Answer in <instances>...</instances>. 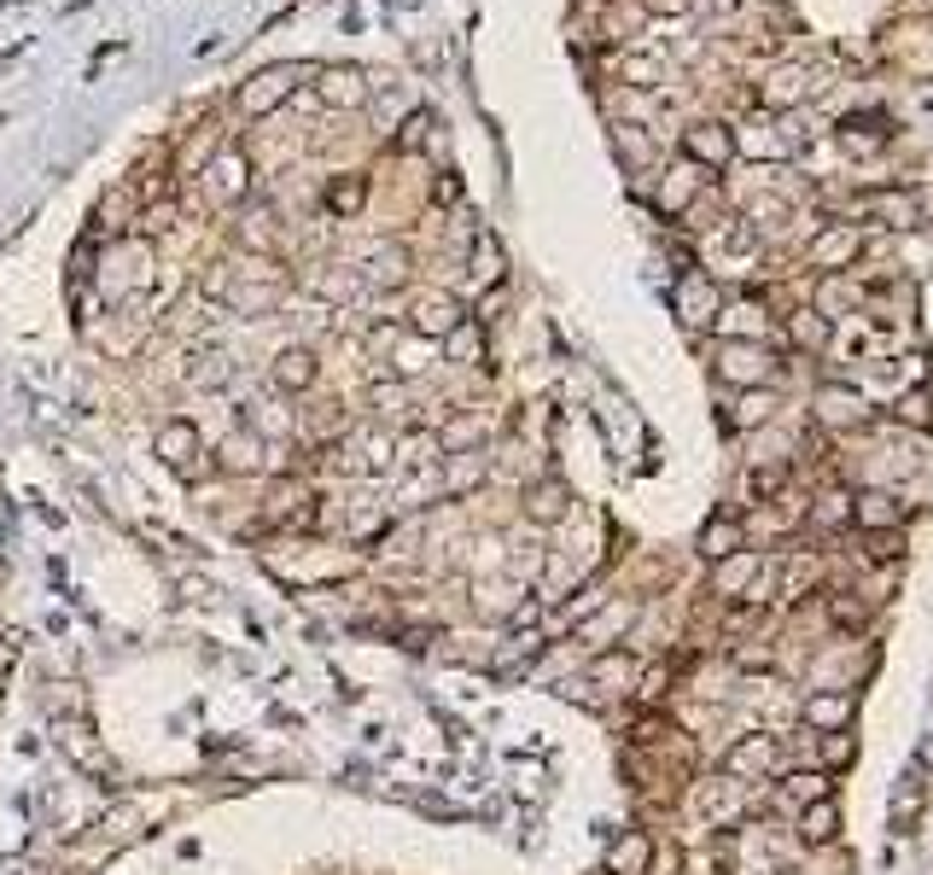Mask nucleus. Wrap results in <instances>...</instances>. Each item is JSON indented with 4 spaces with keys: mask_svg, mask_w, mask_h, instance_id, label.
<instances>
[{
    "mask_svg": "<svg viewBox=\"0 0 933 875\" xmlns=\"http://www.w3.org/2000/svg\"><path fill=\"white\" fill-rule=\"evenodd\" d=\"M310 76L303 64H263V71H251L246 82H240V111L246 117H268V111H280L286 99L298 94V82Z\"/></svg>",
    "mask_w": 933,
    "mask_h": 875,
    "instance_id": "nucleus-1",
    "label": "nucleus"
},
{
    "mask_svg": "<svg viewBox=\"0 0 933 875\" xmlns=\"http://www.w3.org/2000/svg\"><path fill=\"white\" fill-rule=\"evenodd\" d=\"M718 374H723L729 385H770L776 362H770V350L758 345V339H729V345L718 350Z\"/></svg>",
    "mask_w": 933,
    "mask_h": 875,
    "instance_id": "nucleus-2",
    "label": "nucleus"
},
{
    "mask_svg": "<svg viewBox=\"0 0 933 875\" xmlns=\"http://www.w3.org/2000/svg\"><path fill=\"white\" fill-rule=\"evenodd\" d=\"M315 99L327 111H362L368 106V71H356V64H327V71H315Z\"/></svg>",
    "mask_w": 933,
    "mask_h": 875,
    "instance_id": "nucleus-3",
    "label": "nucleus"
},
{
    "mask_svg": "<svg viewBox=\"0 0 933 875\" xmlns=\"http://www.w3.org/2000/svg\"><path fill=\"white\" fill-rule=\"evenodd\" d=\"M462 322H467V310H462V298H450V292H420L415 310H409V327L420 339H450Z\"/></svg>",
    "mask_w": 933,
    "mask_h": 875,
    "instance_id": "nucleus-4",
    "label": "nucleus"
},
{
    "mask_svg": "<svg viewBox=\"0 0 933 875\" xmlns=\"http://www.w3.org/2000/svg\"><path fill=\"white\" fill-rule=\"evenodd\" d=\"M158 456H164V467H176V474L199 479V456H205V438H199L193 420H169V427H158Z\"/></svg>",
    "mask_w": 933,
    "mask_h": 875,
    "instance_id": "nucleus-5",
    "label": "nucleus"
},
{
    "mask_svg": "<svg viewBox=\"0 0 933 875\" xmlns=\"http://www.w3.org/2000/svg\"><path fill=\"white\" fill-rule=\"evenodd\" d=\"M315 374H321V362H315V350H310V345H286L280 357L268 362V380H275V392H286V397L310 392Z\"/></svg>",
    "mask_w": 933,
    "mask_h": 875,
    "instance_id": "nucleus-6",
    "label": "nucleus"
},
{
    "mask_svg": "<svg viewBox=\"0 0 933 875\" xmlns=\"http://www.w3.org/2000/svg\"><path fill=\"white\" fill-rule=\"evenodd\" d=\"M205 188H211V199L216 205H240L246 199V153H234V146H223V153H216L211 164H205Z\"/></svg>",
    "mask_w": 933,
    "mask_h": 875,
    "instance_id": "nucleus-7",
    "label": "nucleus"
},
{
    "mask_svg": "<svg viewBox=\"0 0 933 875\" xmlns=\"http://www.w3.org/2000/svg\"><path fill=\"white\" fill-rule=\"evenodd\" d=\"M817 420L828 432H858L863 420H870V403L858 392H846V385H823L817 392Z\"/></svg>",
    "mask_w": 933,
    "mask_h": 875,
    "instance_id": "nucleus-8",
    "label": "nucleus"
},
{
    "mask_svg": "<svg viewBox=\"0 0 933 875\" xmlns=\"http://www.w3.org/2000/svg\"><path fill=\"white\" fill-rule=\"evenodd\" d=\"M683 153L701 164V170H723L729 153H735V141H729L723 123H694V129H683Z\"/></svg>",
    "mask_w": 933,
    "mask_h": 875,
    "instance_id": "nucleus-9",
    "label": "nucleus"
},
{
    "mask_svg": "<svg viewBox=\"0 0 933 875\" xmlns=\"http://www.w3.org/2000/svg\"><path fill=\"white\" fill-rule=\"evenodd\" d=\"M898 519H905V508H898L893 491H858V496H852V526H863L870 537L898 531Z\"/></svg>",
    "mask_w": 933,
    "mask_h": 875,
    "instance_id": "nucleus-10",
    "label": "nucleus"
},
{
    "mask_svg": "<svg viewBox=\"0 0 933 875\" xmlns=\"http://www.w3.org/2000/svg\"><path fill=\"white\" fill-rule=\"evenodd\" d=\"M677 310H683L689 327H711V322H718V310H723V298H718V286H711V280L683 275V286H677Z\"/></svg>",
    "mask_w": 933,
    "mask_h": 875,
    "instance_id": "nucleus-11",
    "label": "nucleus"
},
{
    "mask_svg": "<svg viewBox=\"0 0 933 875\" xmlns=\"http://www.w3.org/2000/svg\"><path fill=\"white\" fill-rule=\"evenodd\" d=\"M648 864H654V840L642 829H624L607 847V875H648Z\"/></svg>",
    "mask_w": 933,
    "mask_h": 875,
    "instance_id": "nucleus-12",
    "label": "nucleus"
},
{
    "mask_svg": "<svg viewBox=\"0 0 933 875\" xmlns=\"http://www.w3.org/2000/svg\"><path fill=\"white\" fill-rule=\"evenodd\" d=\"M485 432H490L485 415H455L438 427V450H444V456H473V450L485 444Z\"/></svg>",
    "mask_w": 933,
    "mask_h": 875,
    "instance_id": "nucleus-13",
    "label": "nucleus"
},
{
    "mask_svg": "<svg viewBox=\"0 0 933 875\" xmlns=\"http://www.w3.org/2000/svg\"><path fill=\"white\" fill-rule=\"evenodd\" d=\"M368 403H373V409H380V420H385V427H415V392H409V385H397V380H380V385H373V392H368Z\"/></svg>",
    "mask_w": 933,
    "mask_h": 875,
    "instance_id": "nucleus-14",
    "label": "nucleus"
},
{
    "mask_svg": "<svg viewBox=\"0 0 933 875\" xmlns=\"http://www.w3.org/2000/svg\"><path fill=\"white\" fill-rule=\"evenodd\" d=\"M350 450H356V456H362V467H368V474H385V467H392L397 462V432L392 427H362V438H350Z\"/></svg>",
    "mask_w": 933,
    "mask_h": 875,
    "instance_id": "nucleus-15",
    "label": "nucleus"
},
{
    "mask_svg": "<svg viewBox=\"0 0 933 875\" xmlns=\"http://www.w3.org/2000/svg\"><path fill=\"white\" fill-rule=\"evenodd\" d=\"M525 514H531V519H542V526H554V519H566V514H572V496H566V484H554V479H537V484H525Z\"/></svg>",
    "mask_w": 933,
    "mask_h": 875,
    "instance_id": "nucleus-16",
    "label": "nucleus"
},
{
    "mask_svg": "<svg viewBox=\"0 0 933 875\" xmlns=\"http://www.w3.org/2000/svg\"><path fill=\"white\" fill-rule=\"evenodd\" d=\"M758 566H765V561H758V549H735L729 561H718V572H711V590H718V596H741L746 584L758 578Z\"/></svg>",
    "mask_w": 933,
    "mask_h": 875,
    "instance_id": "nucleus-17",
    "label": "nucleus"
},
{
    "mask_svg": "<svg viewBox=\"0 0 933 875\" xmlns=\"http://www.w3.org/2000/svg\"><path fill=\"white\" fill-rule=\"evenodd\" d=\"M735 549H746V531H741V519H729V514H718L711 526L701 531V554L706 561H729Z\"/></svg>",
    "mask_w": 933,
    "mask_h": 875,
    "instance_id": "nucleus-18",
    "label": "nucleus"
},
{
    "mask_svg": "<svg viewBox=\"0 0 933 875\" xmlns=\"http://www.w3.org/2000/svg\"><path fill=\"white\" fill-rule=\"evenodd\" d=\"M362 280H368V286H403V280H409V251H403V245H380V251L368 257Z\"/></svg>",
    "mask_w": 933,
    "mask_h": 875,
    "instance_id": "nucleus-19",
    "label": "nucleus"
},
{
    "mask_svg": "<svg viewBox=\"0 0 933 875\" xmlns=\"http://www.w3.org/2000/svg\"><path fill=\"white\" fill-rule=\"evenodd\" d=\"M216 456H223V467H228V474H251V467H263V456H268V450H263V438L258 432H234L228 438V444L223 450H216Z\"/></svg>",
    "mask_w": 933,
    "mask_h": 875,
    "instance_id": "nucleus-20",
    "label": "nucleus"
},
{
    "mask_svg": "<svg viewBox=\"0 0 933 875\" xmlns=\"http://www.w3.org/2000/svg\"><path fill=\"white\" fill-rule=\"evenodd\" d=\"M776 759H782V747H776L770 735H758V742H741L729 753V770H735V777H758V770H776Z\"/></svg>",
    "mask_w": 933,
    "mask_h": 875,
    "instance_id": "nucleus-21",
    "label": "nucleus"
},
{
    "mask_svg": "<svg viewBox=\"0 0 933 875\" xmlns=\"http://www.w3.org/2000/svg\"><path fill=\"white\" fill-rule=\"evenodd\" d=\"M817 800H828V770H793L788 777V788H782V805H817Z\"/></svg>",
    "mask_w": 933,
    "mask_h": 875,
    "instance_id": "nucleus-22",
    "label": "nucleus"
},
{
    "mask_svg": "<svg viewBox=\"0 0 933 875\" xmlns=\"http://www.w3.org/2000/svg\"><path fill=\"white\" fill-rule=\"evenodd\" d=\"M362 199H368V181L362 176H333L327 181V211L333 216H356V211H362Z\"/></svg>",
    "mask_w": 933,
    "mask_h": 875,
    "instance_id": "nucleus-23",
    "label": "nucleus"
},
{
    "mask_svg": "<svg viewBox=\"0 0 933 875\" xmlns=\"http://www.w3.org/2000/svg\"><path fill=\"white\" fill-rule=\"evenodd\" d=\"M823 268H840V263H852L858 257V233L852 228H828L823 240H817V251H811Z\"/></svg>",
    "mask_w": 933,
    "mask_h": 875,
    "instance_id": "nucleus-24",
    "label": "nucleus"
},
{
    "mask_svg": "<svg viewBox=\"0 0 933 875\" xmlns=\"http://www.w3.org/2000/svg\"><path fill=\"white\" fill-rule=\"evenodd\" d=\"M800 840L805 847H823V840H835V800H817L800 812Z\"/></svg>",
    "mask_w": 933,
    "mask_h": 875,
    "instance_id": "nucleus-25",
    "label": "nucleus"
},
{
    "mask_svg": "<svg viewBox=\"0 0 933 875\" xmlns=\"http://www.w3.org/2000/svg\"><path fill=\"white\" fill-rule=\"evenodd\" d=\"M805 718L817 723V730H846V718H852V700H846V695H811V700H805Z\"/></svg>",
    "mask_w": 933,
    "mask_h": 875,
    "instance_id": "nucleus-26",
    "label": "nucleus"
},
{
    "mask_svg": "<svg viewBox=\"0 0 933 875\" xmlns=\"http://www.w3.org/2000/svg\"><path fill=\"white\" fill-rule=\"evenodd\" d=\"M694 188H701V176H694V164H677V170H666V188H659V205L666 211H683Z\"/></svg>",
    "mask_w": 933,
    "mask_h": 875,
    "instance_id": "nucleus-27",
    "label": "nucleus"
},
{
    "mask_svg": "<svg viewBox=\"0 0 933 875\" xmlns=\"http://www.w3.org/2000/svg\"><path fill=\"white\" fill-rule=\"evenodd\" d=\"M711 327L735 333V339H741V333H746V339H758V333H765V310H758V304H729V310H718V322H711Z\"/></svg>",
    "mask_w": 933,
    "mask_h": 875,
    "instance_id": "nucleus-28",
    "label": "nucleus"
},
{
    "mask_svg": "<svg viewBox=\"0 0 933 875\" xmlns=\"http://www.w3.org/2000/svg\"><path fill=\"white\" fill-rule=\"evenodd\" d=\"M473 280H502V245L485 228L473 233Z\"/></svg>",
    "mask_w": 933,
    "mask_h": 875,
    "instance_id": "nucleus-29",
    "label": "nucleus"
},
{
    "mask_svg": "<svg viewBox=\"0 0 933 875\" xmlns=\"http://www.w3.org/2000/svg\"><path fill=\"white\" fill-rule=\"evenodd\" d=\"M788 339H793V345H805V350H817V345L828 339V322H823L817 310H800V315L788 322Z\"/></svg>",
    "mask_w": 933,
    "mask_h": 875,
    "instance_id": "nucleus-30",
    "label": "nucleus"
},
{
    "mask_svg": "<svg viewBox=\"0 0 933 875\" xmlns=\"http://www.w3.org/2000/svg\"><path fill=\"white\" fill-rule=\"evenodd\" d=\"M846 310H852V286L823 280V286H817V315H823V322H840Z\"/></svg>",
    "mask_w": 933,
    "mask_h": 875,
    "instance_id": "nucleus-31",
    "label": "nucleus"
},
{
    "mask_svg": "<svg viewBox=\"0 0 933 875\" xmlns=\"http://www.w3.org/2000/svg\"><path fill=\"white\" fill-rule=\"evenodd\" d=\"M770 409H776V397L765 392V385H753V392L741 397V409H735V427H765Z\"/></svg>",
    "mask_w": 933,
    "mask_h": 875,
    "instance_id": "nucleus-32",
    "label": "nucleus"
},
{
    "mask_svg": "<svg viewBox=\"0 0 933 875\" xmlns=\"http://www.w3.org/2000/svg\"><path fill=\"white\" fill-rule=\"evenodd\" d=\"M805 519L811 526H846V519H852V496H817V508H805Z\"/></svg>",
    "mask_w": 933,
    "mask_h": 875,
    "instance_id": "nucleus-33",
    "label": "nucleus"
},
{
    "mask_svg": "<svg viewBox=\"0 0 933 875\" xmlns=\"http://www.w3.org/2000/svg\"><path fill=\"white\" fill-rule=\"evenodd\" d=\"M432 129H438V117H432V111H415L409 129L397 134V146H403V153H427V134H432Z\"/></svg>",
    "mask_w": 933,
    "mask_h": 875,
    "instance_id": "nucleus-34",
    "label": "nucleus"
},
{
    "mask_svg": "<svg viewBox=\"0 0 933 875\" xmlns=\"http://www.w3.org/2000/svg\"><path fill=\"white\" fill-rule=\"evenodd\" d=\"M450 357H462V362H479V327L473 322H462L450 333Z\"/></svg>",
    "mask_w": 933,
    "mask_h": 875,
    "instance_id": "nucleus-35",
    "label": "nucleus"
},
{
    "mask_svg": "<svg viewBox=\"0 0 933 875\" xmlns=\"http://www.w3.org/2000/svg\"><path fill=\"white\" fill-rule=\"evenodd\" d=\"M875 211H881V216H893V228H910V223H916V205H910L905 193H893V199H875Z\"/></svg>",
    "mask_w": 933,
    "mask_h": 875,
    "instance_id": "nucleus-36",
    "label": "nucleus"
},
{
    "mask_svg": "<svg viewBox=\"0 0 933 875\" xmlns=\"http://www.w3.org/2000/svg\"><path fill=\"white\" fill-rule=\"evenodd\" d=\"M613 141H619V153L631 158V164H648V141H642V134H631V129H613Z\"/></svg>",
    "mask_w": 933,
    "mask_h": 875,
    "instance_id": "nucleus-37",
    "label": "nucleus"
},
{
    "mask_svg": "<svg viewBox=\"0 0 933 875\" xmlns=\"http://www.w3.org/2000/svg\"><path fill=\"white\" fill-rule=\"evenodd\" d=\"M898 420H910V427H922V420H928V397H922V392H910L905 403H898Z\"/></svg>",
    "mask_w": 933,
    "mask_h": 875,
    "instance_id": "nucleus-38",
    "label": "nucleus"
},
{
    "mask_svg": "<svg viewBox=\"0 0 933 875\" xmlns=\"http://www.w3.org/2000/svg\"><path fill=\"white\" fill-rule=\"evenodd\" d=\"M432 199H438V205H455V199H462V181H455V176H438Z\"/></svg>",
    "mask_w": 933,
    "mask_h": 875,
    "instance_id": "nucleus-39",
    "label": "nucleus"
}]
</instances>
